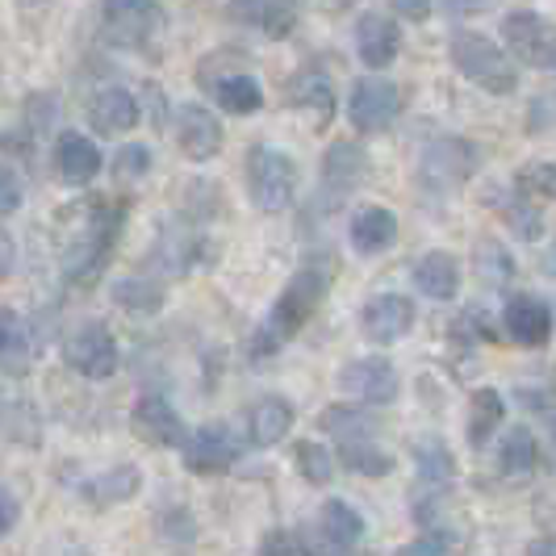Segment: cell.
<instances>
[{
    "label": "cell",
    "mask_w": 556,
    "mask_h": 556,
    "mask_svg": "<svg viewBox=\"0 0 556 556\" xmlns=\"http://www.w3.org/2000/svg\"><path fill=\"white\" fill-rule=\"evenodd\" d=\"M447 59L465 80H473L477 88H485L494 97L515 92V84H519V72H515L510 55L502 51L498 42H490L485 34H473V29H460V34L447 38Z\"/></svg>",
    "instance_id": "1"
},
{
    "label": "cell",
    "mask_w": 556,
    "mask_h": 556,
    "mask_svg": "<svg viewBox=\"0 0 556 556\" xmlns=\"http://www.w3.org/2000/svg\"><path fill=\"white\" fill-rule=\"evenodd\" d=\"M248 193L260 214H280L298 193V164L280 147H251L248 151Z\"/></svg>",
    "instance_id": "2"
},
{
    "label": "cell",
    "mask_w": 556,
    "mask_h": 556,
    "mask_svg": "<svg viewBox=\"0 0 556 556\" xmlns=\"http://www.w3.org/2000/svg\"><path fill=\"white\" fill-rule=\"evenodd\" d=\"M117 226H122V210H110V205H97L88 214L84 230L72 239V248L63 255V277L72 285H88V280L101 273L105 255H110L113 239H117Z\"/></svg>",
    "instance_id": "3"
},
{
    "label": "cell",
    "mask_w": 556,
    "mask_h": 556,
    "mask_svg": "<svg viewBox=\"0 0 556 556\" xmlns=\"http://www.w3.org/2000/svg\"><path fill=\"white\" fill-rule=\"evenodd\" d=\"M481 164V151L469 139H435L418 155V185L427 193H452L460 189Z\"/></svg>",
    "instance_id": "4"
},
{
    "label": "cell",
    "mask_w": 556,
    "mask_h": 556,
    "mask_svg": "<svg viewBox=\"0 0 556 556\" xmlns=\"http://www.w3.org/2000/svg\"><path fill=\"white\" fill-rule=\"evenodd\" d=\"M502 42H506V55L528 63L535 72H556V29L531 13V9H519V13H506L502 17Z\"/></svg>",
    "instance_id": "5"
},
{
    "label": "cell",
    "mask_w": 556,
    "mask_h": 556,
    "mask_svg": "<svg viewBox=\"0 0 556 556\" xmlns=\"http://www.w3.org/2000/svg\"><path fill=\"white\" fill-rule=\"evenodd\" d=\"M323 293H327V280L318 277L314 268L298 273V277L280 289L277 306H273V314H268V327H264V331L273 334L277 343L293 339V334L302 331L309 318L318 314V306H323Z\"/></svg>",
    "instance_id": "6"
},
{
    "label": "cell",
    "mask_w": 556,
    "mask_h": 556,
    "mask_svg": "<svg viewBox=\"0 0 556 556\" xmlns=\"http://www.w3.org/2000/svg\"><path fill=\"white\" fill-rule=\"evenodd\" d=\"M160 26V0H101V29L113 47H147Z\"/></svg>",
    "instance_id": "7"
},
{
    "label": "cell",
    "mask_w": 556,
    "mask_h": 556,
    "mask_svg": "<svg viewBox=\"0 0 556 556\" xmlns=\"http://www.w3.org/2000/svg\"><path fill=\"white\" fill-rule=\"evenodd\" d=\"M397 113H402V92H397L393 80H386V76H361V80L352 84L348 122L361 135H381L386 126H393Z\"/></svg>",
    "instance_id": "8"
},
{
    "label": "cell",
    "mask_w": 556,
    "mask_h": 556,
    "mask_svg": "<svg viewBox=\"0 0 556 556\" xmlns=\"http://www.w3.org/2000/svg\"><path fill=\"white\" fill-rule=\"evenodd\" d=\"M63 361L88 381H105L117 372V339L110 334L105 323H80L63 339Z\"/></svg>",
    "instance_id": "9"
},
{
    "label": "cell",
    "mask_w": 556,
    "mask_h": 556,
    "mask_svg": "<svg viewBox=\"0 0 556 556\" xmlns=\"http://www.w3.org/2000/svg\"><path fill=\"white\" fill-rule=\"evenodd\" d=\"M339 390L356 402H368V406H390L402 381H397V368L381 356H364V361H352L339 368Z\"/></svg>",
    "instance_id": "10"
},
{
    "label": "cell",
    "mask_w": 556,
    "mask_h": 556,
    "mask_svg": "<svg viewBox=\"0 0 556 556\" xmlns=\"http://www.w3.org/2000/svg\"><path fill=\"white\" fill-rule=\"evenodd\" d=\"M235 460H239V435L226 422H205V427L189 431V440H185V465L193 473L201 477L226 473Z\"/></svg>",
    "instance_id": "11"
},
{
    "label": "cell",
    "mask_w": 556,
    "mask_h": 556,
    "mask_svg": "<svg viewBox=\"0 0 556 556\" xmlns=\"http://www.w3.org/2000/svg\"><path fill=\"white\" fill-rule=\"evenodd\" d=\"M130 431L151 447H185V440H189L185 418L176 415V406H172L167 397H160V393H147V397L135 402V410H130Z\"/></svg>",
    "instance_id": "12"
},
{
    "label": "cell",
    "mask_w": 556,
    "mask_h": 556,
    "mask_svg": "<svg viewBox=\"0 0 556 556\" xmlns=\"http://www.w3.org/2000/svg\"><path fill=\"white\" fill-rule=\"evenodd\" d=\"M172 130H176L180 151H185L189 160H197V164L214 160L226 142L223 122L205 110V105H176V113H172Z\"/></svg>",
    "instance_id": "13"
},
{
    "label": "cell",
    "mask_w": 556,
    "mask_h": 556,
    "mask_svg": "<svg viewBox=\"0 0 556 556\" xmlns=\"http://www.w3.org/2000/svg\"><path fill=\"white\" fill-rule=\"evenodd\" d=\"M361 327L372 343H397L415 327V302L402 293H377L361 314Z\"/></svg>",
    "instance_id": "14"
},
{
    "label": "cell",
    "mask_w": 556,
    "mask_h": 556,
    "mask_svg": "<svg viewBox=\"0 0 556 556\" xmlns=\"http://www.w3.org/2000/svg\"><path fill=\"white\" fill-rule=\"evenodd\" d=\"M502 323H506V334L519 348H540L553 334V309L544 306V298H535V293H515L502 309Z\"/></svg>",
    "instance_id": "15"
},
{
    "label": "cell",
    "mask_w": 556,
    "mask_h": 556,
    "mask_svg": "<svg viewBox=\"0 0 556 556\" xmlns=\"http://www.w3.org/2000/svg\"><path fill=\"white\" fill-rule=\"evenodd\" d=\"M101 151L88 135H76V130H63L55 139V172L63 185H92L101 176Z\"/></svg>",
    "instance_id": "16"
},
{
    "label": "cell",
    "mask_w": 556,
    "mask_h": 556,
    "mask_svg": "<svg viewBox=\"0 0 556 556\" xmlns=\"http://www.w3.org/2000/svg\"><path fill=\"white\" fill-rule=\"evenodd\" d=\"M402 51V29L397 22H390L386 13H364L361 22H356V55L361 63H368L372 72H381V67H390L393 59Z\"/></svg>",
    "instance_id": "17"
},
{
    "label": "cell",
    "mask_w": 556,
    "mask_h": 556,
    "mask_svg": "<svg viewBox=\"0 0 556 556\" xmlns=\"http://www.w3.org/2000/svg\"><path fill=\"white\" fill-rule=\"evenodd\" d=\"M88 122L101 135H126V130H135L139 126V101H135V92L122 88V84H105L92 97V105H88Z\"/></svg>",
    "instance_id": "18"
},
{
    "label": "cell",
    "mask_w": 556,
    "mask_h": 556,
    "mask_svg": "<svg viewBox=\"0 0 556 556\" xmlns=\"http://www.w3.org/2000/svg\"><path fill=\"white\" fill-rule=\"evenodd\" d=\"M410 277H415L422 298H431V302H452L456 289H460V264H456L452 251H427V255L415 260V273H410Z\"/></svg>",
    "instance_id": "19"
},
{
    "label": "cell",
    "mask_w": 556,
    "mask_h": 556,
    "mask_svg": "<svg viewBox=\"0 0 556 556\" xmlns=\"http://www.w3.org/2000/svg\"><path fill=\"white\" fill-rule=\"evenodd\" d=\"M348 239L361 255H381L397 243V218L381 205H364L352 214V226H348Z\"/></svg>",
    "instance_id": "20"
},
{
    "label": "cell",
    "mask_w": 556,
    "mask_h": 556,
    "mask_svg": "<svg viewBox=\"0 0 556 556\" xmlns=\"http://www.w3.org/2000/svg\"><path fill=\"white\" fill-rule=\"evenodd\" d=\"M364 172H368V155L361 147L356 142H334L327 160H323V189H327V197L352 193L364 180Z\"/></svg>",
    "instance_id": "21"
},
{
    "label": "cell",
    "mask_w": 556,
    "mask_h": 556,
    "mask_svg": "<svg viewBox=\"0 0 556 556\" xmlns=\"http://www.w3.org/2000/svg\"><path fill=\"white\" fill-rule=\"evenodd\" d=\"M318 535H323V544L331 548V553H348V548H356L364 535V519L356 506H348L343 498H331L323 502V510H318Z\"/></svg>",
    "instance_id": "22"
},
{
    "label": "cell",
    "mask_w": 556,
    "mask_h": 556,
    "mask_svg": "<svg viewBox=\"0 0 556 556\" xmlns=\"http://www.w3.org/2000/svg\"><path fill=\"white\" fill-rule=\"evenodd\" d=\"M293 427V406L285 397H260L248 415V435L255 447H273Z\"/></svg>",
    "instance_id": "23"
},
{
    "label": "cell",
    "mask_w": 556,
    "mask_h": 556,
    "mask_svg": "<svg viewBox=\"0 0 556 556\" xmlns=\"http://www.w3.org/2000/svg\"><path fill=\"white\" fill-rule=\"evenodd\" d=\"M210 97L218 101V110L235 113V117H248L264 105V88L243 76V72H230V76H218V80H210Z\"/></svg>",
    "instance_id": "24"
},
{
    "label": "cell",
    "mask_w": 556,
    "mask_h": 556,
    "mask_svg": "<svg viewBox=\"0 0 556 556\" xmlns=\"http://www.w3.org/2000/svg\"><path fill=\"white\" fill-rule=\"evenodd\" d=\"M142 477L135 465H113L110 473L92 477L88 485H84V498L92 502V506H113V502H130L139 494Z\"/></svg>",
    "instance_id": "25"
},
{
    "label": "cell",
    "mask_w": 556,
    "mask_h": 556,
    "mask_svg": "<svg viewBox=\"0 0 556 556\" xmlns=\"http://www.w3.org/2000/svg\"><path fill=\"white\" fill-rule=\"evenodd\" d=\"M535 460H540V452H535V435H531L528 427H515V431H506V440L498 447V469L506 481H528L535 473Z\"/></svg>",
    "instance_id": "26"
},
{
    "label": "cell",
    "mask_w": 556,
    "mask_h": 556,
    "mask_svg": "<svg viewBox=\"0 0 556 556\" xmlns=\"http://www.w3.org/2000/svg\"><path fill=\"white\" fill-rule=\"evenodd\" d=\"M502 415H506V406H502V393L498 390H477L473 402H469V444L473 447H485L490 444V435L498 431Z\"/></svg>",
    "instance_id": "27"
},
{
    "label": "cell",
    "mask_w": 556,
    "mask_h": 556,
    "mask_svg": "<svg viewBox=\"0 0 556 556\" xmlns=\"http://www.w3.org/2000/svg\"><path fill=\"white\" fill-rule=\"evenodd\" d=\"M293 105H302L309 113V122L314 126H327L334 113V92L331 84L323 80V76H302V80L293 84Z\"/></svg>",
    "instance_id": "28"
},
{
    "label": "cell",
    "mask_w": 556,
    "mask_h": 556,
    "mask_svg": "<svg viewBox=\"0 0 556 556\" xmlns=\"http://www.w3.org/2000/svg\"><path fill=\"white\" fill-rule=\"evenodd\" d=\"M113 302L130 314H155L164 306V289L155 280H142V277H126L113 285Z\"/></svg>",
    "instance_id": "29"
},
{
    "label": "cell",
    "mask_w": 556,
    "mask_h": 556,
    "mask_svg": "<svg viewBox=\"0 0 556 556\" xmlns=\"http://www.w3.org/2000/svg\"><path fill=\"white\" fill-rule=\"evenodd\" d=\"M197 255H201V243L189 230H164L160 235L155 260H160L164 273H189V264H197Z\"/></svg>",
    "instance_id": "30"
},
{
    "label": "cell",
    "mask_w": 556,
    "mask_h": 556,
    "mask_svg": "<svg viewBox=\"0 0 556 556\" xmlns=\"http://www.w3.org/2000/svg\"><path fill=\"white\" fill-rule=\"evenodd\" d=\"M415 465H418V477L427 481V485H447L452 477H456V465H452V452H447L440 440H418L415 444Z\"/></svg>",
    "instance_id": "31"
},
{
    "label": "cell",
    "mask_w": 556,
    "mask_h": 556,
    "mask_svg": "<svg viewBox=\"0 0 556 556\" xmlns=\"http://www.w3.org/2000/svg\"><path fill=\"white\" fill-rule=\"evenodd\" d=\"M339 456H343L348 469H356L364 477H386L393 469V456L381 452L372 440H348V444H339Z\"/></svg>",
    "instance_id": "32"
},
{
    "label": "cell",
    "mask_w": 556,
    "mask_h": 556,
    "mask_svg": "<svg viewBox=\"0 0 556 556\" xmlns=\"http://www.w3.org/2000/svg\"><path fill=\"white\" fill-rule=\"evenodd\" d=\"M323 431H331L339 444H348V440H372V418L356 410V406H331L327 415H323Z\"/></svg>",
    "instance_id": "33"
},
{
    "label": "cell",
    "mask_w": 556,
    "mask_h": 556,
    "mask_svg": "<svg viewBox=\"0 0 556 556\" xmlns=\"http://www.w3.org/2000/svg\"><path fill=\"white\" fill-rule=\"evenodd\" d=\"M515 273V264H510V255L502 248L498 239H481L477 243V277L490 280V285H506Z\"/></svg>",
    "instance_id": "34"
},
{
    "label": "cell",
    "mask_w": 556,
    "mask_h": 556,
    "mask_svg": "<svg viewBox=\"0 0 556 556\" xmlns=\"http://www.w3.org/2000/svg\"><path fill=\"white\" fill-rule=\"evenodd\" d=\"M160 540H164L167 548H176V553H189V548L197 544V523H193V515H189L185 506L167 510L164 519H160Z\"/></svg>",
    "instance_id": "35"
},
{
    "label": "cell",
    "mask_w": 556,
    "mask_h": 556,
    "mask_svg": "<svg viewBox=\"0 0 556 556\" xmlns=\"http://www.w3.org/2000/svg\"><path fill=\"white\" fill-rule=\"evenodd\" d=\"M298 469H302L309 485H327L334 477V456L323 444L306 440V444H298Z\"/></svg>",
    "instance_id": "36"
},
{
    "label": "cell",
    "mask_w": 556,
    "mask_h": 556,
    "mask_svg": "<svg viewBox=\"0 0 556 556\" xmlns=\"http://www.w3.org/2000/svg\"><path fill=\"white\" fill-rule=\"evenodd\" d=\"M515 189L523 197H556V164H528L515 176Z\"/></svg>",
    "instance_id": "37"
},
{
    "label": "cell",
    "mask_w": 556,
    "mask_h": 556,
    "mask_svg": "<svg viewBox=\"0 0 556 556\" xmlns=\"http://www.w3.org/2000/svg\"><path fill=\"white\" fill-rule=\"evenodd\" d=\"M502 214H506V223L515 226V235H519V239H528V243H535V239H540L544 218H540L535 210H528V201H523V197H515V201H510Z\"/></svg>",
    "instance_id": "38"
},
{
    "label": "cell",
    "mask_w": 556,
    "mask_h": 556,
    "mask_svg": "<svg viewBox=\"0 0 556 556\" xmlns=\"http://www.w3.org/2000/svg\"><path fill=\"white\" fill-rule=\"evenodd\" d=\"M113 172H117L122 180H142V176L151 172V151L139 147V142H135V147H122L117 160H113Z\"/></svg>",
    "instance_id": "39"
},
{
    "label": "cell",
    "mask_w": 556,
    "mask_h": 556,
    "mask_svg": "<svg viewBox=\"0 0 556 556\" xmlns=\"http://www.w3.org/2000/svg\"><path fill=\"white\" fill-rule=\"evenodd\" d=\"M260 556H309V553L302 548V540H298V535H289V531H273V535L264 540Z\"/></svg>",
    "instance_id": "40"
},
{
    "label": "cell",
    "mask_w": 556,
    "mask_h": 556,
    "mask_svg": "<svg viewBox=\"0 0 556 556\" xmlns=\"http://www.w3.org/2000/svg\"><path fill=\"white\" fill-rule=\"evenodd\" d=\"M22 205V185H17V176L9 172V164H0V214H9V210H17Z\"/></svg>",
    "instance_id": "41"
},
{
    "label": "cell",
    "mask_w": 556,
    "mask_h": 556,
    "mask_svg": "<svg viewBox=\"0 0 556 556\" xmlns=\"http://www.w3.org/2000/svg\"><path fill=\"white\" fill-rule=\"evenodd\" d=\"M393 9H397V17H406V22H427L431 17V0H390Z\"/></svg>",
    "instance_id": "42"
},
{
    "label": "cell",
    "mask_w": 556,
    "mask_h": 556,
    "mask_svg": "<svg viewBox=\"0 0 556 556\" xmlns=\"http://www.w3.org/2000/svg\"><path fill=\"white\" fill-rule=\"evenodd\" d=\"M494 0H444L447 17H469V13H481V9H490Z\"/></svg>",
    "instance_id": "43"
},
{
    "label": "cell",
    "mask_w": 556,
    "mask_h": 556,
    "mask_svg": "<svg viewBox=\"0 0 556 556\" xmlns=\"http://www.w3.org/2000/svg\"><path fill=\"white\" fill-rule=\"evenodd\" d=\"M13 260H17V248H13L9 230H0V280L13 273Z\"/></svg>",
    "instance_id": "44"
},
{
    "label": "cell",
    "mask_w": 556,
    "mask_h": 556,
    "mask_svg": "<svg viewBox=\"0 0 556 556\" xmlns=\"http://www.w3.org/2000/svg\"><path fill=\"white\" fill-rule=\"evenodd\" d=\"M13 519H17V506H13L9 494H0V535L13 528Z\"/></svg>",
    "instance_id": "45"
},
{
    "label": "cell",
    "mask_w": 556,
    "mask_h": 556,
    "mask_svg": "<svg viewBox=\"0 0 556 556\" xmlns=\"http://www.w3.org/2000/svg\"><path fill=\"white\" fill-rule=\"evenodd\" d=\"M528 556H556V544H548V540H535L528 548Z\"/></svg>",
    "instance_id": "46"
},
{
    "label": "cell",
    "mask_w": 556,
    "mask_h": 556,
    "mask_svg": "<svg viewBox=\"0 0 556 556\" xmlns=\"http://www.w3.org/2000/svg\"><path fill=\"white\" fill-rule=\"evenodd\" d=\"M544 273L556 277V239H553V248H548V260H544Z\"/></svg>",
    "instance_id": "47"
},
{
    "label": "cell",
    "mask_w": 556,
    "mask_h": 556,
    "mask_svg": "<svg viewBox=\"0 0 556 556\" xmlns=\"http://www.w3.org/2000/svg\"><path fill=\"white\" fill-rule=\"evenodd\" d=\"M22 9H38V4H47V0H17Z\"/></svg>",
    "instance_id": "48"
},
{
    "label": "cell",
    "mask_w": 556,
    "mask_h": 556,
    "mask_svg": "<svg viewBox=\"0 0 556 556\" xmlns=\"http://www.w3.org/2000/svg\"><path fill=\"white\" fill-rule=\"evenodd\" d=\"M553 452H556V415H553Z\"/></svg>",
    "instance_id": "49"
}]
</instances>
